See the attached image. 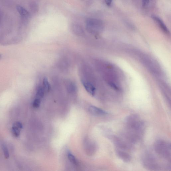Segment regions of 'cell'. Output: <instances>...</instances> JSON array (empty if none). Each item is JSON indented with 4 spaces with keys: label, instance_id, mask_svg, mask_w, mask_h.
I'll return each mask as SVG.
<instances>
[{
    "label": "cell",
    "instance_id": "6da1fadb",
    "mask_svg": "<svg viewBox=\"0 0 171 171\" xmlns=\"http://www.w3.org/2000/svg\"><path fill=\"white\" fill-rule=\"evenodd\" d=\"M127 128V137L129 141L134 142L141 136L144 131V124L139 117L136 114L128 116L125 121Z\"/></svg>",
    "mask_w": 171,
    "mask_h": 171
},
{
    "label": "cell",
    "instance_id": "7a4b0ae2",
    "mask_svg": "<svg viewBox=\"0 0 171 171\" xmlns=\"http://www.w3.org/2000/svg\"><path fill=\"white\" fill-rule=\"evenodd\" d=\"M154 148L156 152L160 156L166 159L170 160V143L164 141L159 140L155 142Z\"/></svg>",
    "mask_w": 171,
    "mask_h": 171
},
{
    "label": "cell",
    "instance_id": "3957f363",
    "mask_svg": "<svg viewBox=\"0 0 171 171\" xmlns=\"http://www.w3.org/2000/svg\"><path fill=\"white\" fill-rule=\"evenodd\" d=\"M143 165L147 169L152 170H155L159 168L158 163H157L155 157L152 154H145L142 159Z\"/></svg>",
    "mask_w": 171,
    "mask_h": 171
},
{
    "label": "cell",
    "instance_id": "277c9868",
    "mask_svg": "<svg viewBox=\"0 0 171 171\" xmlns=\"http://www.w3.org/2000/svg\"><path fill=\"white\" fill-rule=\"evenodd\" d=\"M87 30L90 32L95 33L101 30L103 26L102 21L97 19H90L86 22Z\"/></svg>",
    "mask_w": 171,
    "mask_h": 171
},
{
    "label": "cell",
    "instance_id": "5b68a950",
    "mask_svg": "<svg viewBox=\"0 0 171 171\" xmlns=\"http://www.w3.org/2000/svg\"><path fill=\"white\" fill-rule=\"evenodd\" d=\"M81 82L86 90L89 94L93 96L95 95L96 89L92 83L84 80H82Z\"/></svg>",
    "mask_w": 171,
    "mask_h": 171
},
{
    "label": "cell",
    "instance_id": "8992f818",
    "mask_svg": "<svg viewBox=\"0 0 171 171\" xmlns=\"http://www.w3.org/2000/svg\"><path fill=\"white\" fill-rule=\"evenodd\" d=\"M117 155L120 159L125 162H128L131 160V156L125 150L117 149Z\"/></svg>",
    "mask_w": 171,
    "mask_h": 171
},
{
    "label": "cell",
    "instance_id": "52a82bcc",
    "mask_svg": "<svg viewBox=\"0 0 171 171\" xmlns=\"http://www.w3.org/2000/svg\"><path fill=\"white\" fill-rule=\"evenodd\" d=\"M89 110L92 114L96 116H104L107 114V112L105 111L93 106L89 107Z\"/></svg>",
    "mask_w": 171,
    "mask_h": 171
},
{
    "label": "cell",
    "instance_id": "ba28073f",
    "mask_svg": "<svg viewBox=\"0 0 171 171\" xmlns=\"http://www.w3.org/2000/svg\"><path fill=\"white\" fill-rule=\"evenodd\" d=\"M152 18L160 26L161 29L163 30L164 32L166 34H169V30L164 23L159 17L155 15H153L151 16Z\"/></svg>",
    "mask_w": 171,
    "mask_h": 171
},
{
    "label": "cell",
    "instance_id": "9c48e42d",
    "mask_svg": "<svg viewBox=\"0 0 171 171\" xmlns=\"http://www.w3.org/2000/svg\"><path fill=\"white\" fill-rule=\"evenodd\" d=\"M22 127V124L21 123L19 122L15 123L13 125L12 129V132L13 136L16 137L19 136Z\"/></svg>",
    "mask_w": 171,
    "mask_h": 171
},
{
    "label": "cell",
    "instance_id": "30bf717a",
    "mask_svg": "<svg viewBox=\"0 0 171 171\" xmlns=\"http://www.w3.org/2000/svg\"><path fill=\"white\" fill-rule=\"evenodd\" d=\"M17 10L21 16L24 18H28L30 16L29 12L23 7L20 6L17 7Z\"/></svg>",
    "mask_w": 171,
    "mask_h": 171
},
{
    "label": "cell",
    "instance_id": "8fae6325",
    "mask_svg": "<svg viewBox=\"0 0 171 171\" xmlns=\"http://www.w3.org/2000/svg\"><path fill=\"white\" fill-rule=\"evenodd\" d=\"M73 30L76 34L78 35L82 34L83 32V30L82 26L78 24H73L72 26Z\"/></svg>",
    "mask_w": 171,
    "mask_h": 171
},
{
    "label": "cell",
    "instance_id": "7c38bea8",
    "mask_svg": "<svg viewBox=\"0 0 171 171\" xmlns=\"http://www.w3.org/2000/svg\"><path fill=\"white\" fill-rule=\"evenodd\" d=\"M66 87L67 91L69 93H73L76 90L75 84L70 81L67 82L66 84Z\"/></svg>",
    "mask_w": 171,
    "mask_h": 171
},
{
    "label": "cell",
    "instance_id": "4fadbf2b",
    "mask_svg": "<svg viewBox=\"0 0 171 171\" xmlns=\"http://www.w3.org/2000/svg\"><path fill=\"white\" fill-rule=\"evenodd\" d=\"M44 90L42 87H39L38 88L36 94V98L39 99H41L44 96Z\"/></svg>",
    "mask_w": 171,
    "mask_h": 171
},
{
    "label": "cell",
    "instance_id": "5bb4252c",
    "mask_svg": "<svg viewBox=\"0 0 171 171\" xmlns=\"http://www.w3.org/2000/svg\"><path fill=\"white\" fill-rule=\"evenodd\" d=\"M67 156H68L69 160L72 163L76 165H78V163L77 160H76L75 156L71 153L69 152H68Z\"/></svg>",
    "mask_w": 171,
    "mask_h": 171
},
{
    "label": "cell",
    "instance_id": "9a60e30c",
    "mask_svg": "<svg viewBox=\"0 0 171 171\" xmlns=\"http://www.w3.org/2000/svg\"><path fill=\"white\" fill-rule=\"evenodd\" d=\"M43 86L44 90L46 91H49L50 88V85L46 78H44L43 80Z\"/></svg>",
    "mask_w": 171,
    "mask_h": 171
},
{
    "label": "cell",
    "instance_id": "2e32d148",
    "mask_svg": "<svg viewBox=\"0 0 171 171\" xmlns=\"http://www.w3.org/2000/svg\"><path fill=\"white\" fill-rule=\"evenodd\" d=\"M2 148L5 158L7 159H8L9 157V153L8 148L5 144L2 145Z\"/></svg>",
    "mask_w": 171,
    "mask_h": 171
},
{
    "label": "cell",
    "instance_id": "e0dca14e",
    "mask_svg": "<svg viewBox=\"0 0 171 171\" xmlns=\"http://www.w3.org/2000/svg\"><path fill=\"white\" fill-rule=\"evenodd\" d=\"M41 100L40 99L36 98L33 103V106L35 108H38L39 107Z\"/></svg>",
    "mask_w": 171,
    "mask_h": 171
},
{
    "label": "cell",
    "instance_id": "ac0fdd59",
    "mask_svg": "<svg viewBox=\"0 0 171 171\" xmlns=\"http://www.w3.org/2000/svg\"><path fill=\"white\" fill-rule=\"evenodd\" d=\"M30 8L32 11L34 12L38 11V6L35 3H33L30 5Z\"/></svg>",
    "mask_w": 171,
    "mask_h": 171
},
{
    "label": "cell",
    "instance_id": "d6986e66",
    "mask_svg": "<svg viewBox=\"0 0 171 171\" xmlns=\"http://www.w3.org/2000/svg\"><path fill=\"white\" fill-rule=\"evenodd\" d=\"M150 0H142V5L145 6L149 3Z\"/></svg>",
    "mask_w": 171,
    "mask_h": 171
},
{
    "label": "cell",
    "instance_id": "ffe728a7",
    "mask_svg": "<svg viewBox=\"0 0 171 171\" xmlns=\"http://www.w3.org/2000/svg\"><path fill=\"white\" fill-rule=\"evenodd\" d=\"M112 0H105V2L106 5L108 6H111L112 3Z\"/></svg>",
    "mask_w": 171,
    "mask_h": 171
},
{
    "label": "cell",
    "instance_id": "44dd1931",
    "mask_svg": "<svg viewBox=\"0 0 171 171\" xmlns=\"http://www.w3.org/2000/svg\"><path fill=\"white\" fill-rule=\"evenodd\" d=\"M0 57H1V55H0Z\"/></svg>",
    "mask_w": 171,
    "mask_h": 171
}]
</instances>
